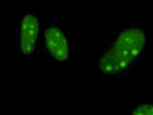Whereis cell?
I'll list each match as a JSON object with an SVG mask.
<instances>
[{
    "mask_svg": "<svg viewBox=\"0 0 153 115\" xmlns=\"http://www.w3.org/2000/svg\"><path fill=\"white\" fill-rule=\"evenodd\" d=\"M130 115H153V103L143 102L138 104L132 109Z\"/></svg>",
    "mask_w": 153,
    "mask_h": 115,
    "instance_id": "cell-5",
    "label": "cell"
},
{
    "mask_svg": "<svg viewBox=\"0 0 153 115\" xmlns=\"http://www.w3.org/2000/svg\"><path fill=\"white\" fill-rule=\"evenodd\" d=\"M40 23L37 14L25 13L18 22V53L22 57H31L36 52L39 37Z\"/></svg>",
    "mask_w": 153,
    "mask_h": 115,
    "instance_id": "cell-2",
    "label": "cell"
},
{
    "mask_svg": "<svg viewBox=\"0 0 153 115\" xmlns=\"http://www.w3.org/2000/svg\"><path fill=\"white\" fill-rule=\"evenodd\" d=\"M146 36L140 25H126L117 35L111 48L129 66L135 63L143 54Z\"/></svg>",
    "mask_w": 153,
    "mask_h": 115,
    "instance_id": "cell-1",
    "label": "cell"
},
{
    "mask_svg": "<svg viewBox=\"0 0 153 115\" xmlns=\"http://www.w3.org/2000/svg\"><path fill=\"white\" fill-rule=\"evenodd\" d=\"M131 67H129L111 46L106 48L99 60V69L102 73L112 76H123L126 75Z\"/></svg>",
    "mask_w": 153,
    "mask_h": 115,
    "instance_id": "cell-4",
    "label": "cell"
},
{
    "mask_svg": "<svg viewBox=\"0 0 153 115\" xmlns=\"http://www.w3.org/2000/svg\"><path fill=\"white\" fill-rule=\"evenodd\" d=\"M42 42L45 53L56 60H66L69 58L70 45L68 37L61 26L56 23L44 25Z\"/></svg>",
    "mask_w": 153,
    "mask_h": 115,
    "instance_id": "cell-3",
    "label": "cell"
}]
</instances>
